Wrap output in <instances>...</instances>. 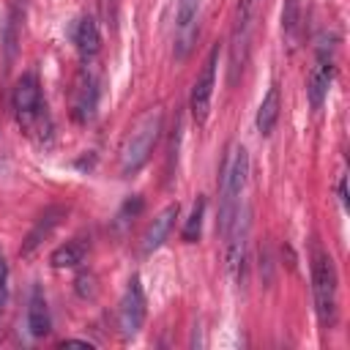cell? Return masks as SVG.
I'll return each instance as SVG.
<instances>
[{"label":"cell","mask_w":350,"mask_h":350,"mask_svg":"<svg viewBox=\"0 0 350 350\" xmlns=\"http://www.w3.org/2000/svg\"><path fill=\"white\" fill-rule=\"evenodd\" d=\"M145 314H148V309H145V290H142L139 279L131 276L126 290H123V295H120V304H118V328H120V334L123 336L139 334V328L145 323Z\"/></svg>","instance_id":"cell-7"},{"label":"cell","mask_w":350,"mask_h":350,"mask_svg":"<svg viewBox=\"0 0 350 350\" xmlns=\"http://www.w3.org/2000/svg\"><path fill=\"white\" fill-rule=\"evenodd\" d=\"M249 178V153L243 145H232L224 161V180H221V205H219V232L224 235L235 211L241 208V194Z\"/></svg>","instance_id":"cell-2"},{"label":"cell","mask_w":350,"mask_h":350,"mask_svg":"<svg viewBox=\"0 0 350 350\" xmlns=\"http://www.w3.org/2000/svg\"><path fill=\"white\" fill-rule=\"evenodd\" d=\"M331 79H334V60L328 55V46L323 44L317 49V60L309 71V82H306V93H309V104L312 109H320L325 96H328V88H331Z\"/></svg>","instance_id":"cell-10"},{"label":"cell","mask_w":350,"mask_h":350,"mask_svg":"<svg viewBox=\"0 0 350 350\" xmlns=\"http://www.w3.org/2000/svg\"><path fill=\"white\" fill-rule=\"evenodd\" d=\"M257 8H260V0H238L232 30H230V82H235L238 74L246 66L249 41H252L254 19H257Z\"/></svg>","instance_id":"cell-5"},{"label":"cell","mask_w":350,"mask_h":350,"mask_svg":"<svg viewBox=\"0 0 350 350\" xmlns=\"http://www.w3.org/2000/svg\"><path fill=\"white\" fill-rule=\"evenodd\" d=\"M27 328L33 336H46L52 331V320H49V306L46 298L41 293V287H33L30 301H27Z\"/></svg>","instance_id":"cell-15"},{"label":"cell","mask_w":350,"mask_h":350,"mask_svg":"<svg viewBox=\"0 0 350 350\" xmlns=\"http://www.w3.org/2000/svg\"><path fill=\"white\" fill-rule=\"evenodd\" d=\"M178 211H180V205H178V202H170V205L148 224V230H145V235H142V252H145V254L156 252V249L167 241V235H170V230H172V224H175V219H178Z\"/></svg>","instance_id":"cell-13"},{"label":"cell","mask_w":350,"mask_h":350,"mask_svg":"<svg viewBox=\"0 0 350 350\" xmlns=\"http://www.w3.org/2000/svg\"><path fill=\"white\" fill-rule=\"evenodd\" d=\"M63 216H66V208H60V205H52V208H46L38 219H36V224H33V230L27 232V238H25V243H22V257H30L49 235H52V230L63 221Z\"/></svg>","instance_id":"cell-11"},{"label":"cell","mask_w":350,"mask_h":350,"mask_svg":"<svg viewBox=\"0 0 350 350\" xmlns=\"http://www.w3.org/2000/svg\"><path fill=\"white\" fill-rule=\"evenodd\" d=\"M282 36L290 49L298 46L301 38V0H284L282 5Z\"/></svg>","instance_id":"cell-18"},{"label":"cell","mask_w":350,"mask_h":350,"mask_svg":"<svg viewBox=\"0 0 350 350\" xmlns=\"http://www.w3.org/2000/svg\"><path fill=\"white\" fill-rule=\"evenodd\" d=\"M11 107H14V115H16V123L22 126V131L36 134L44 129L46 107L41 101V85H38L36 74H22L16 79L14 93H11Z\"/></svg>","instance_id":"cell-4"},{"label":"cell","mask_w":350,"mask_h":350,"mask_svg":"<svg viewBox=\"0 0 350 350\" xmlns=\"http://www.w3.org/2000/svg\"><path fill=\"white\" fill-rule=\"evenodd\" d=\"M74 44L82 57H93L101 49V33H98V25L93 16H82L74 25Z\"/></svg>","instance_id":"cell-16"},{"label":"cell","mask_w":350,"mask_h":350,"mask_svg":"<svg viewBox=\"0 0 350 350\" xmlns=\"http://www.w3.org/2000/svg\"><path fill=\"white\" fill-rule=\"evenodd\" d=\"M202 0H175V57L183 60L197 41V16Z\"/></svg>","instance_id":"cell-9"},{"label":"cell","mask_w":350,"mask_h":350,"mask_svg":"<svg viewBox=\"0 0 350 350\" xmlns=\"http://www.w3.org/2000/svg\"><path fill=\"white\" fill-rule=\"evenodd\" d=\"M230 241H227V268L230 273L241 282L243 279V268H246V238H249V211L246 208H238L227 232H224Z\"/></svg>","instance_id":"cell-8"},{"label":"cell","mask_w":350,"mask_h":350,"mask_svg":"<svg viewBox=\"0 0 350 350\" xmlns=\"http://www.w3.org/2000/svg\"><path fill=\"white\" fill-rule=\"evenodd\" d=\"M161 126H164V112L159 107L145 109L134 120V126L123 137L120 156H118V170H120L123 178L139 172L148 164V159H150V153H153V148H156V142L161 137Z\"/></svg>","instance_id":"cell-1"},{"label":"cell","mask_w":350,"mask_h":350,"mask_svg":"<svg viewBox=\"0 0 350 350\" xmlns=\"http://www.w3.org/2000/svg\"><path fill=\"white\" fill-rule=\"evenodd\" d=\"M85 254H88V241L85 238H71L49 254V262L55 268H77L85 260Z\"/></svg>","instance_id":"cell-17"},{"label":"cell","mask_w":350,"mask_h":350,"mask_svg":"<svg viewBox=\"0 0 350 350\" xmlns=\"http://www.w3.org/2000/svg\"><path fill=\"white\" fill-rule=\"evenodd\" d=\"M339 197H342V202L347 205V180H345V178L339 180Z\"/></svg>","instance_id":"cell-22"},{"label":"cell","mask_w":350,"mask_h":350,"mask_svg":"<svg viewBox=\"0 0 350 350\" xmlns=\"http://www.w3.org/2000/svg\"><path fill=\"white\" fill-rule=\"evenodd\" d=\"M60 345H63V347H88V350L93 347V345H90L88 339H63Z\"/></svg>","instance_id":"cell-20"},{"label":"cell","mask_w":350,"mask_h":350,"mask_svg":"<svg viewBox=\"0 0 350 350\" xmlns=\"http://www.w3.org/2000/svg\"><path fill=\"white\" fill-rule=\"evenodd\" d=\"M107 3H109V0H101V5H104V14H107Z\"/></svg>","instance_id":"cell-23"},{"label":"cell","mask_w":350,"mask_h":350,"mask_svg":"<svg viewBox=\"0 0 350 350\" xmlns=\"http://www.w3.org/2000/svg\"><path fill=\"white\" fill-rule=\"evenodd\" d=\"M216 68H219V46H213L202 63V71L197 74L194 85H191V96H189V109L191 118L202 126L211 115V101H213V88H216Z\"/></svg>","instance_id":"cell-6"},{"label":"cell","mask_w":350,"mask_h":350,"mask_svg":"<svg viewBox=\"0 0 350 350\" xmlns=\"http://www.w3.org/2000/svg\"><path fill=\"white\" fill-rule=\"evenodd\" d=\"M5 279H8V265H5V260H3V254H0V290L5 287Z\"/></svg>","instance_id":"cell-21"},{"label":"cell","mask_w":350,"mask_h":350,"mask_svg":"<svg viewBox=\"0 0 350 350\" xmlns=\"http://www.w3.org/2000/svg\"><path fill=\"white\" fill-rule=\"evenodd\" d=\"M202 216H205V197H197V202L191 205V213L183 224V241L186 243H194L200 238V230H202Z\"/></svg>","instance_id":"cell-19"},{"label":"cell","mask_w":350,"mask_h":350,"mask_svg":"<svg viewBox=\"0 0 350 350\" xmlns=\"http://www.w3.org/2000/svg\"><path fill=\"white\" fill-rule=\"evenodd\" d=\"M279 109H282V93H279L276 85H271L268 93L262 96V101H260V107H257V118H254L257 131H260L262 137H268V134L276 129V123H279Z\"/></svg>","instance_id":"cell-14"},{"label":"cell","mask_w":350,"mask_h":350,"mask_svg":"<svg viewBox=\"0 0 350 350\" xmlns=\"http://www.w3.org/2000/svg\"><path fill=\"white\" fill-rule=\"evenodd\" d=\"M312 295L320 325L331 328L336 323V268L323 249H314L312 257Z\"/></svg>","instance_id":"cell-3"},{"label":"cell","mask_w":350,"mask_h":350,"mask_svg":"<svg viewBox=\"0 0 350 350\" xmlns=\"http://www.w3.org/2000/svg\"><path fill=\"white\" fill-rule=\"evenodd\" d=\"M96 104H98L96 79H93V74L82 71L77 77V85H74V118L79 123H88L96 115Z\"/></svg>","instance_id":"cell-12"}]
</instances>
